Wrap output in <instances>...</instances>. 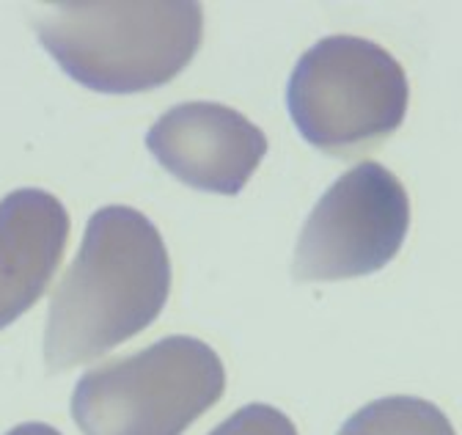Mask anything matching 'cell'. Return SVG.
<instances>
[{
    "label": "cell",
    "mask_w": 462,
    "mask_h": 435,
    "mask_svg": "<svg viewBox=\"0 0 462 435\" xmlns=\"http://www.w3.org/2000/svg\"><path fill=\"white\" fill-rule=\"evenodd\" d=\"M286 99L311 146L353 157L399 130L411 86L385 47L358 36H328L298 61Z\"/></svg>",
    "instance_id": "obj_4"
},
{
    "label": "cell",
    "mask_w": 462,
    "mask_h": 435,
    "mask_svg": "<svg viewBox=\"0 0 462 435\" xmlns=\"http://www.w3.org/2000/svg\"><path fill=\"white\" fill-rule=\"evenodd\" d=\"M9 435H61V432H55V430L47 427V424H23V427L12 430Z\"/></svg>",
    "instance_id": "obj_10"
},
{
    "label": "cell",
    "mask_w": 462,
    "mask_h": 435,
    "mask_svg": "<svg viewBox=\"0 0 462 435\" xmlns=\"http://www.w3.org/2000/svg\"><path fill=\"white\" fill-rule=\"evenodd\" d=\"M338 435H457L448 416L419 397L374 400L346 419Z\"/></svg>",
    "instance_id": "obj_8"
},
{
    "label": "cell",
    "mask_w": 462,
    "mask_h": 435,
    "mask_svg": "<svg viewBox=\"0 0 462 435\" xmlns=\"http://www.w3.org/2000/svg\"><path fill=\"white\" fill-rule=\"evenodd\" d=\"M209 435H298L289 416L270 405H245L220 421Z\"/></svg>",
    "instance_id": "obj_9"
},
{
    "label": "cell",
    "mask_w": 462,
    "mask_h": 435,
    "mask_svg": "<svg viewBox=\"0 0 462 435\" xmlns=\"http://www.w3.org/2000/svg\"><path fill=\"white\" fill-rule=\"evenodd\" d=\"M411 229L404 185L377 162H361L338 177L311 209L298 240V282L361 279L385 267Z\"/></svg>",
    "instance_id": "obj_5"
},
{
    "label": "cell",
    "mask_w": 462,
    "mask_h": 435,
    "mask_svg": "<svg viewBox=\"0 0 462 435\" xmlns=\"http://www.w3.org/2000/svg\"><path fill=\"white\" fill-rule=\"evenodd\" d=\"M171 292V259L149 218L105 207L58 284L44 334L47 366L72 369L133 339L157 319Z\"/></svg>",
    "instance_id": "obj_1"
},
{
    "label": "cell",
    "mask_w": 462,
    "mask_h": 435,
    "mask_svg": "<svg viewBox=\"0 0 462 435\" xmlns=\"http://www.w3.org/2000/svg\"><path fill=\"white\" fill-rule=\"evenodd\" d=\"M160 166L190 188L235 196L267 152L264 133L243 114L217 102L171 107L146 135Z\"/></svg>",
    "instance_id": "obj_6"
},
{
    "label": "cell",
    "mask_w": 462,
    "mask_h": 435,
    "mask_svg": "<svg viewBox=\"0 0 462 435\" xmlns=\"http://www.w3.org/2000/svg\"><path fill=\"white\" fill-rule=\"evenodd\" d=\"M67 240L69 215L55 196L17 190L0 201V331L42 298Z\"/></svg>",
    "instance_id": "obj_7"
},
{
    "label": "cell",
    "mask_w": 462,
    "mask_h": 435,
    "mask_svg": "<svg viewBox=\"0 0 462 435\" xmlns=\"http://www.w3.org/2000/svg\"><path fill=\"white\" fill-rule=\"evenodd\" d=\"M52 59L78 83L105 94H135L177 78L204 31L199 4H58L36 17Z\"/></svg>",
    "instance_id": "obj_2"
},
{
    "label": "cell",
    "mask_w": 462,
    "mask_h": 435,
    "mask_svg": "<svg viewBox=\"0 0 462 435\" xmlns=\"http://www.w3.org/2000/svg\"><path fill=\"white\" fill-rule=\"evenodd\" d=\"M226 389L217 353L193 337L94 366L72 394L83 435H182Z\"/></svg>",
    "instance_id": "obj_3"
}]
</instances>
